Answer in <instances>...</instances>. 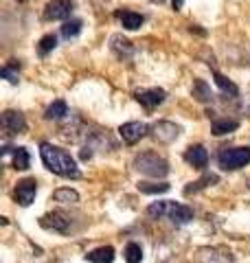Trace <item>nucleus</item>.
I'll return each instance as SVG.
<instances>
[{"label": "nucleus", "mask_w": 250, "mask_h": 263, "mask_svg": "<svg viewBox=\"0 0 250 263\" xmlns=\"http://www.w3.org/2000/svg\"><path fill=\"white\" fill-rule=\"evenodd\" d=\"M110 48L121 57V60H123V57H130L132 51H134V48H132V42H130V40H125L123 35H112L110 37Z\"/></svg>", "instance_id": "f3484780"}, {"label": "nucleus", "mask_w": 250, "mask_h": 263, "mask_svg": "<svg viewBox=\"0 0 250 263\" xmlns=\"http://www.w3.org/2000/svg\"><path fill=\"white\" fill-rule=\"evenodd\" d=\"M15 66V64H13ZM13 66H3V70H0V75H3L9 84H18V70H13Z\"/></svg>", "instance_id": "cd10ccee"}, {"label": "nucleus", "mask_w": 250, "mask_h": 263, "mask_svg": "<svg viewBox=\"0 0 250 263\" xmlns=\"http://www.w3.org/2000/svg\"><path fill=\"white\" fill-rule=\"evenodd\" d=\"M211 182H218V176H213V174H206L204 178H200L198 182H193L191 186H187L185 189V195H191V193H198L200 189H204V186H208Z\"/></svg>", "instance_id": "393cba45"}, {"label": "nucleus", "mask_w": 250, "mask_h": 263, "mask_svg": "<svg viewBox=\"0 0 250 263\" xmlns=\"http://www.w3.org/2000/svg\"><path fill=\"white\" fill-rule=\"evenodd\" d=\"M79 31H81V20H68V22H64V27H62V35L66 40H70L75 35H79Z\"/></svg>", "instance_id": "bb28decb"}, {"label": "nucleus", "mask_w": 250, "mask_h": 263, "mask_svg": "<svg viewBox=\"0 0 250 263\" xmlns=\"http://www.w3.org/2000/svg\"><path fill=\"white\" fill-rule=\"evenodd\" d=\"M116 15H119L123 29H128V31H136V29L143 27V22H145L143 15L136 13V11H119Z\"/></svg>", "instance_id": "2eb2a0df"}, {"label": "nucleus", "mask_w": 250, "mask_h": 263, "mask_svg": "<svg viewBox=\"0 0 250 263\" xmlns=\"http://www.w3.org/2000/svg\"><path fill=\"white\" fill-rule=\"evenodd\" d=\"M55 46H57V37H55V35H44V37L40 40V44H38V53H40V57H46Z\"/></svg>", "instance_id": "a878e982"}, {"label": "nucleus", "mask_w": 250, "mask_h": 263, "mask_svg": "<svg viewBox=\"0 0 250 263\" xmlns=\"http://www.w3.org/2000/svg\"><path fill=\"white\" fill-rule=\"evenodd\" d=\"M171 5H173V9H176V11H180L182 5H185V0H171Z\"/></svg>", "instance_id": "c756f323"}, {"label": "nucleus", "mask_w": 250, "mask_h": 263, "mask_svg": "<svg viewBox=\"0 0 250 263\" xmlns=\"http://www.w3.org/2000/svg\"><path fill=\"white\" fill-rule=\"evenodd\" d=\"M138 191L140 193H167L169 184L167 182H138Z\"/></svg>", "instance_id": "b1692460"}, {"label": "nucleus", "mask_w": 250, "mask_h": 263, "mask_svg": "<svg viewBox=\"0 0 250 263\" xmlns=\"http://www.w3.org/2000/svg\"><path fill=\"white\" fill-rule=\"evenodd\" d=\"M200 263H233L235 254L226 248H202L198 252Z\"/></svg>", "instance_id": "9d476101"}, {"label": "nucleus", "mask_w": 250, "mask_h": 263, "mask_svg": "<svg viewBox=\"0 0 250 263\" xmlns=\"http://www.w3.org/2000/svg\"><path fill=\"white\" fill-rule=\"evenodd\" d=\"M213 79H215V84H218V88L222 90V92H226V95H230V97H237V95H239L237 86L233 84L230 79H226L224 75H220L218 70H213Z\"/></svg>", "instance_id": "412c9836"}, {"label": "nucleus", "mask_w": 250, "mask_h": 263, "mask_svg": "<svg viewBox=\"0 0 250 263\" xmlns=\"http://www.w3.org/2000/svg\"><path fill=\"white\" fill-rule=\"evenodd\" d=\"M239 127V123L235 119H218V121H213V125H211V132L215 136H224V134H230V132H235Z\"/></svg>", "instance_id": "a211bd4d"}, {"label": "nucleus", "mask_w": 250, "mask_h": 263, "mask_svg": "<svg viewBox=\"0 0 250 263\" xmlns=\"http://www.w3.org/2000/svg\"><path fill=\"white\" fill-rule=\"evenodd\" d=\"M40 224L44 228H48V230H55V233H68L70 226H73V221H70V217L66 215V213L55 211V213H48V215L42 217Z\"/></svg>", "instance_id": "1a4fd4ad"}, {"label": "nucleus", "mask_w": 250, "mask_h": 263, "mask_svg": "<svg viewBox=\"0 0 250 263\" xmlns=\"http://www.w3.org/2000/svg\"><path fill=\"white\" fill-rule=\"evenodd\" d=\"M125 261L128 263H140L143 261V248H140L138 243L130 241L128 246H125Z\"/></svg>", "instance_id": "5701e85b"}, {"label": "nucleus", "mask_w": 250, "mask_h": 263, "mask_svg": "<svg viewBox=\"0 0 250 263\" xmlns=\"http://www.w3.org/2000/svg\"><path fill=\"white\" fill-rule=\"evenodd\" d=\"M90 149H93V147H83V149H81V160H90V158H93V152H90Z\"/></svg>", "instance_id": "c85d7f7f"}, {"label": "nucleus", "mask_w": 250, "mask_h": 263, "mask_svg": "<svg viewBox=\"0 0 250 263\" xmlns=\"http://www.w3.org/2000/svg\"><path fill=\"white\" fill-rule=\"evenodd\" d=\"M185 160L195 169H204L208 164V154L202 145H191L189 149L185 152Z\"/></svg>", "instance_id": "4468645a"}, {"label": "nucleus", "mask_w": 250, "mask_h": 263, "mask_svg": "<svg viewBox=\"0 0 250 263\" xmlns=\"http://www.w3.org/2000/svg\"><path fill=\"white\" fill-rule=\"evenodd\" d=\"M149 132V127L145 125V123H140V121H130V123H123V125L119 127V134H121V138L128 145H134V143H138L140 138H143L145 134Z\"/></svg>", "instance_id": "0eeeda50"}, {"label": "nucleus", "mask_w": 250, "mask_h": 263, "mask_svg": "<svg viewBox=\"0 0 250 263\" xmlns=\"http://www.w3.org/2000/svg\"><path fill=\"white\" fill-rule=\"evenodd\" d=\"M152 134H154V138L158 143L169 145L180 136V127L176 125V123H171V121H158L156 125L152 127Z\"/></svg>", "instance_id": "39448f33"}, {"label": "nucleus", "mask_w": 250, "mask_h": 263, "mask_svg": "<svg viewBox=\"0 0 250 263\" xmlns=\"http://www.w3.org/2000/svg\"><path fill=\"white\" fill-rule=\"evenodd\" d=\"M165 99H167V92H165V90H160V88H147V90H138V92H136V101L143 105V108H147V110L158 108Z\"/></svg>", "instance_id": "f8f14e48"}, {"label": "nucleus", "mask_w": 250, "mask_h": 263, "mask_svg": "<svg viewBox=\"0 0 250 263\" xmlns=\"http://www.w3.org/2000/svg\"><path fill=\"white\" fill-rule=\"evenodd\" d=\"M40 156H42V162H44V167L48 171H53V174L62 176V178H79V167L75 158L68 154L60 149V147H55L51 143H42L40 145Z\"/></svg>", "instance_id": "f257e3e1"}, {"label": "nucleus", "mask_w": 250, "mask_h": 263, "mask_svg": "<svg viewBox=\"0 0 250 263\" xmlns=\"http://www.w3.org/2000/svg\"><path fill=\"white\" fill-rule=\"evenodd\" d=\"M53 200L62 202V204H77L79 202V193L73 191V189H57V191L53 193Z\"/></svg>", "instance_id": "4be33fe9"}, {"label": "nucleus", "mask_w": 250, "mask_h": 263, "mask_svg": "<svg viewBox=\"0 0 250 263\" xmlns=\"http://www.w3.org/2000/svg\"><path fill=\"white\" fill-rule=\"evenodd\" d=\"M66 114H68V105H66L64 101H53V103L46 108L44 119H48V121H60V119L66 117Z\"/></svg>", "instance_id": "6ab92c4d"}, {"label": "nucleus", "mask_w": 250, "mask_h": 263, "mask_svg": "<svg viewBox=\"0 0 250 263\" xmlns=\"http://www.w3.org/2000/svg\"><path fill=\"white\" fill-rule=\"evenodd\" d=\"M86 259L90 263H112L114 261V248L112 246H101V248H95L93 252H88Z\"/></svg>", "instance_id": "dca6fc26"}, {"label": "nucleus", "mask_w": 250, "mask_h": 263, "mask_svg": "<svg viewBox=\"0 0 250 263\" xmlns=\"http://www.w3.org/2000/svg\"><path fill=\"white\" fill-rule=\"evenodd\" d=\"M193 97L198 99L200 103H208L213 99V92H211V88H208V84L204 79H195L193 81Z\"/></svg>", "instance_id": "aec40b11"}, {"label": "nucleus", "mask_w": 250, "mask_h": 263, "mask_svg": "<svg viewBox=\"0 0 250 263\" xmlns=\"http://www.w3.org/2000/svg\"><path fill=\"white\" fill-rule=\"evenodd\" d=\"M73 11V0H51L44 7V18L46 20H66Z\"/></svg>", "instance_id": "9b49d317"}, {"label": "nucleus", "mask_w": 250, "mask_h": 263, "mask_svg": "<svg viewBox=\"0 0 250 263\" xmlns=\"http://www.w3.org/2000/svg\"><path fill=\"white\" fill-rule=\"evenodd\" d=\"M248 162H250V147H233V149H222L218 154V164L224 171L241 169Z\"/></svg>", "instance_id": "20e7f679"}, {"label": "nucleus", "mask_w": 250, "mask_h": 263, "mask_svg": "<svg viewBox=\"0 0 250 263\" xmlns=\"http://www.w3.org/2000/svg\"><path fill=\"white\" fill-rule=\"evenodd\" d=\"M3 156L5 158H9L11 156V164H13V169H18V171H24V169H29V164H31V158H29V152L24 149V147H3Z\"/></svg>", "instance_id": "ddd939ff"}, {"label": "nucleus", "mask_w": 250, "mask_h": 263, "mask_svg": "<svg viewBox=\"0 0 250 263\" xmlns=\"http://www.w3.org/2000/svg\"><path fill=\"white\" fill-rule=\"evenodd\" d=\"M134 169L138 174L149 176V178H165L169 174V164H167V160L160 158V156L154 154V152L138 154L134 158Z\"/></svg>", "instance_id": "7ed1b4c3"}, {"label": "nucleus", "mask_w": 250, "mask_h": 263, "mask_svg": "<svg viewBox=\"0 0 250 263\" xmlns=\"http://www.w3.org/2000/svg\"><path fill=\"white\" fill-rule=\"evenodd\" d=\"M152 3H158V5H160V3H165V0H152Z\"/></svg>", "instance_id": "7c9ffc66"}, {"label": "nucleus", "mask_w": 250, "mask_h": 263, "mask_svg": "<svg viewBox=\"0 0 250 263\" xmlns=\"http://www.w3.org/2000/svg\"><path fill=\"white\" fill-rule=\"evenodd\" d=\"M0 125L7 134H20V132L27 129V121H24L22 112H15V110H5L3 117H0Z\"/></svg>", "instance_id": "6e6552de"}, {"label": "nucleus", "mask_w": 250, "mask_h": 263, "mask_svg": "<svg viewBox=\"0 0 250 263\" xmlns=\"http://www.w3.org/2000/svg\"><path fill=\"white\" fill-rule=\"evenodd\" d=\"M147 215L149 217H167L171 219L173 224H189L191 219H193V211H191L189 206H185V204H176V202H154L147 206Z\"/></svg>", "instance_id": "f03ea898"}, {"label": "nucleus", "mask_w": 250, "mask_h": 263, "mask_svg": "<svg viewBox=\"0 0 250 263\" xmlns=\"http://www.w3.org/2000/svg\"><path fill=\"white\" fill-rule=\"evenodd\" d=\"M35 193H38V182L33 178H27V180H20V182L15 184L13 197L20 206H29V204L35 200Z\"/></svg>", "instance_id": "423d86ee"}]
</instances>
